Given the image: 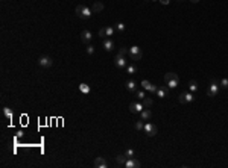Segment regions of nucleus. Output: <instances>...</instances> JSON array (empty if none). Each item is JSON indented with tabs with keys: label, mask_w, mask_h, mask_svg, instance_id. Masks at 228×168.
Masks as SVG:
<instances>
[{
	"label": "nucleus",
	"mask_w": 228,
	"mask_h": 168,
	"mask_svg": "<svg viewBox=\"0 0 228 168\" xmlns=\"http://www.w3.org/2000/svg\"><path fill=\"white\" fill-rule=\"evenodd\" d=\"M164 82H166V85H167V88L173 89V88H176L178 84H180V77H178V74H176V73L169 71V73H166V74H164Z\"/></svg>",
	"instance_id": "f257e3e1"
},
{
	"label": "nucleus",
	"mask_w": 228,
	"mask_h": 168,
	"mask_svg": "<svg viewBox=\"0 0 228 168\" xmlns=\"http://www.w3.org/2000/svg\"><path fill=\"white\" fill-rule=\"evenodd\" d=\"M91 8H88L85 5H78L76 6V15L79 17V18H82V20H88L90 17H91Z\"/></svg>",
	"instance_id": "f03ea898"
},
{
	"label": "nucleus",
	"mask_w": 228,
	"mask_h": 168,
	"mask_svg": "<svg viewBox=\"0 0 228 168\" xmlns=\"http://www.w3.org/2000/svg\"><path fill=\"white\" fill-rule=\"evenodd\" d=\"M219 89H221V85L219 82H216V80H212L210 82V86H208V89H207V96L208 97H216L217 94H219Z\"/></svg>",
	"instance_id": "7ed1b4c3"
},
{
	"label": "nucleus",
	"mask_w": 228,
	"mask_h": 168,
	"mask_svg": "<svg viewBox=\"0 0 228 168\" xmlns=\"http://www.w3.org/2000/svg\"><path fill=\"white\" fill-rule=\"evenodd\" d=\"M129 56H131L132 61H140V59H142V50H140V47L132 45V47L129 49Z\"/></svg>",
	"instance_id": "20e7f679"
},
{
	"label": "nucleus",
	"mask_w": 228,
	"mask_h": 168,
	"mask_svg": "<svg viewBox=\"0 0 228 168\" xmlns=\"http://www.w3.org/2000/svg\"><path fill=\"white\" fill-rule=\"evenodd\" d=\"M178 100H180V103H183V105L192 103V101L195 100V96H193V93H181L180 97H178Z\"/></svg>",
	"instance_id": "39448f33"
},
{
	"label": "nucleus",
	"mask_w": 228,
	"mask_h": 168,
	"mask_svg": "<svg viewBox=\"0 0 228 168\" xmlns=\"http://www.w3.org/2000/svg\"><path fill=\"white\" fill-rule=\"evenodd\" d=\"M158 132V129L155 124H152V123H146L144 124V133L148 135V136H155Z\"/></svg>",
	"instance_id": "423d86ee"
},
{
	"label": "nucleus",
	"mask_w": 228,
	"mask_h": 168,
	"mask_svg": "<svg viewBox=\"0 0 228 168\" xmlns=\"http://www.w3.org/2000/svg\"><path fill=\"white\" fill-rule=\"evenodd\" d=\"M38 64H40V67H43V68H49V67L53 65V61H52L50 56H41V58L38 59Z\"/></svg>",
	"instance_id": "0eeeda50"
},
{
	"label": "nucleus",
	"mask_w": 228,
	"mask_h": 168,
	"mask_svg": "<svg viewBox=\"0 0 228 168\" xmlns=\"http://www.w3.org/2000/svg\"><path fill=\"white\" fill-rule=\"evenodd\" d=\"M113 33H114V28H110V26H107V28H102L99 30V37L102 38V40L113 37Z\"/></svg>",
	"instance_id": "6e6552de"
},
{
	"label": "nucleus",
	"mask_w": 228,
	"mask_h": 168,
	"mask_svg": "<svg viewBox=\"0 0 228 168\" xmlns=\"http://www.w3.org/2000/svg\"><path fill=\"white\" fill-rule=\"evenodd\" d=\"M114 65H116L117 68H126V65H128V62H126V59H125V56H120V55H117V56H116V59H114Z\"/></svg>",
	"instance_id": "1a4fd4ad"
},
{
	"label": "nucleus",
	"mask_w": 228,
	"mask_h": 168,
	"mask_svg": "<svg viewBox=\"0 0 228 168\" xmlns=\"http://www.w3.org/2000/svg\"><path fill=\"white\" fill-rule=\"evenodd\" d=\"M126 168H140L142 167V162L135 157H131V159H126V164H125Z\"/></svg>",
	"instance_id": "9d476101"
},
{
	"label": "nucleus",
	"mask_w": 228,
	"mask_h": 168,
	"mask_svg": "<svg viewBox=\"0 0 228 168\" xmlns=\"http://www.w3.org/2000/svg\"><path fill=\"white\" fill-rule=\"evenodd\" d=\"M144 108H143V103H135V101H132L131 105H129V111L131 114H140Z\"/></svg>",
	"instance_id": "9b49d317"
},
{
	"label": "nucleus",
	"mask_w": 228,
	"mask_h": 168,
	"mask_svg": "<svg viewBox=\"0 0 228 168\" xmlns=\"http://www.w3.org/2000/svg\"><path fill=\"white\" fill-rule=\"evenodd\" d=\"M91 38H93V35H91V32H90V30L84 29V30L81 32V40H82L84 44H88V42L91 41Z\"/></svg>",
	"instance_id": "f8f14e48"
},
{
	"label": "nucleus",
	"mask_w": 228,
	"mask_h": 168,
	"mask_svg": "<svg viewBox=\"0 0 228 168\" xmlns=\"http://www.w3.org/2000/svg\"><path fill=\"white\" fill-rule=\"evenodd\" d=\"M142 85H143V89H148V91H149V93H152V94H155V93H157V86H155V85H152L149 80H143Z\"/></svg>",
	"instance_id": "ddd939ff"
},
{
	"label": "nucleus",
	"mask_w": 228,
	"mask_h": 168,
	"mask_svg": "<svg viewBox=\"0 0 228 168\" xmlns=\"http://www.w3.org/2000/svg\"><path fill=\"white\" fill-rule=\"evenodd\" d=\"M157 97L160 98H164V97H167L169 96V88L167 86H160V88H157Z\"/></svg>",
	"instance_id": "4468645a"
},
{
	"label": "nucleus",
	"mask_w": 228,
	"mask_h": 168,
	"mask_svg": "<svg viewBox=\"0 0 228 168\" xmlns=\"http://www.w3.org/2000/svg\"><path fill=\"white\" fill-rule=\"evenodd\" d=\"M114 47H116V45H114L113 40H110V38H105V40H103V49H105L107 52H113Z\"/></svg>",
	"instance_id": "2eb2a0df"
},
{
	"label": "nucleus",
	"mask_w": 228,
	"mask_h": 168,
	"mask_svg": "<svg viewBox=\"0 0 228 168\" xmlns=\"http://www.w3.org/2000/svg\"><path fill=\"white\" fill-rule=\"evenodd\" d=\"M102 11H103V3H100V2H94V3L91 5V12L98 14V12H102Z\"/></svg>",
	"instance_id": "dca6fc26"
},
{
	"label": "nucleus",
	"mask_w": 228,
	"mask_h": 168,
	"mask_svg": "<svg viewBox=\"0 0 228 168\" xmlns=\"http://www.w3.org/2000/svg\"><path fill=\"white\" fill-rule=\"evenodd\" d=\"M107 165H108V164H107V161H105V159H103V157H96V159H94V167L96 168H107Z\"/></svg>",
	"instance_id": "f3484780"
},
{
	"label": "nucleus",
	"mask_w": 228,
	"mask_h": 168,
	"mask_svg": "<svg viewBox=\"0 0 228 168\" xmlns=\"http://www.w3.org/2000/svg\"><path fill=\"white\" fill-rule=\"evenodd\" d=\"M140 115H142L143 121H148V120L152 118V111H151V109H143V111L140 112Z\"/></svg>",
	"instance_id": "a211bd4d"
},
{
	"label": "nucleus",
	"mask_w": 228,
	"mask_h": 168,
	"mask_svg": "<svg viewBox=\"0 0 228 168\" xmlns=\"http://www.w3.org/2000/svg\"><path fill=\"white\" fill-rule=\"evenodd\" d=\"M126 159H128V157H126L125 154H119V156L116 157V162H117V165H119V167H122V165H125V164H126Z\"/></svg>",
	"instance_id": "6ab92c4d"
},
{
	"label": "nucleus",
	"mask_w": 228,
	"mask_h": 168,
	"mask_svg": "<svg viewBox=\"0 0 228 168\" xmlns=\"http://www.w3.org/2000/svg\"><path fill=\"white\" fill-rule=\"evenodd\" d=\"M126 89L131 91V93H135V91H137V84H135L134 80H128V82H126Z\"/></svg>",
	"instance_id": "aec40b11"
},
{
	"label": "nucleus",
	"mask_w": 228,
	"mask_h": 168,
	"mask_svg": "<svg viewBox=\"0 0 228 168\" xmlns=\"http://www.w3.org/2000/svg\"><path fill=\"white\" fill-rule=\"evenodd\" d=\"M137 71H139L137 65H134V64H131V65H126V73H128V74H135Z\"/></svg>",
	"instance_id": "412c9836"
},
{
	"label": "nucleus",
	"mask_w": 228,
	"mask_h": 168,
	"mask_svg": "<svg viewBox=\"0 0 228 168\" xmlns=\"http://www.w3.org/2000/svg\"><path fill=\"white\" fill-rule=\"evenodd\" d=\"M189 89H190V93L198 91V82H196V80H190V82H189Z\"/></svg>",
	"instance_id": "4be33fe9"
},
{
	"label": "nucleus",
	"mask_w": 228,
	"mask_h": 168,
	"mask_svg": "<svg viewBox=\"0 0 228 168\" xmlns=\"http://www.w3.org/2000/svg\"><path fill=\"white\" fill-rule=\"evenodd\" d=\"M3 115L11 121V120H12V109H9V108H3Z\"/></svg>",
	"instance_id": "5701e85b"
},
{
	"label": "nucleus",
	"mask_w": 228,
	"mask_h": 168,
	"mask_svg": "<svg viewBox=\"0 0 228 168\" xmlns=\"http://www.w3.org/2000/svg\"><path fill=\"white\" fill-rule=\"evenodd\" d=\"M114 30H117V32H125V24L120 23V21H117V23L114 24Z\"/></svg>",
	"instance_id": "b1692460"
},
{
	"label": "nucleus",
	"mask_w": 228,
	"mask_h": 168,
	"mask_svg": "<svg viewBox=\"0 0 228 168\" xmlns=\"http://www.w3.org/2000/svg\"><path fill=\"white\" fill-rule=\"evenodd\" d=\"M152 103H154V101H152V98H149V97L143 98V106H144V108H151V106H152Z\"/></svg>",
	"instance_id": "393cba45"
},
{
	"label": "nucleus",
	"mask_w": 228,
	"mask_h": 168,
	"mask_svg": "<svg viewBox=\"0 0 228 168\" xmlns=\"http://www.w3.org/2000/svg\"><path fill=\"white\" fill-rule=\"evenodd\" d=\"M79 91H81V93H84V94H88V93H90V86L85 85V84H81V85H79Z\"/></svg>",
	"instance_id": "a878e982"
},
{
	"label": "nucleus",
	"mask_w": 228,
	"mask_h": 168,
	"mask_svg": "<svg viewBox=\"0 0 228 168\" xmlns=\"http://www.w3.org/2000/svg\"><path fill=\"white\" fill-rule=\"evenodd\" d=\"M125 156H126L128 159H131V157H135V152H134L132 149H128V150L125 152Z\"/></svg>",
	"instance_id": "bb28decb"
},
{
	"label": "nucleus",
	"mask_w": 228,
	"mask_h": 168,
	"mask_svg": "<svg viewBox=\"0 0 228 168\" xmlns=\"http://www.w3.org/2000/svg\"><path fill=\"white\" fill-rule=\"evenodd\" d=\"M135 129H137V130H143V129H144V123H143V120L135 121Z\"/></svg>",
	"instance_id": "cd10ccee"
},
{
	"label": "nucleus",
	"mask_w": 228,
	"mask_h": 168,
	"mask_svg": "<svg viewBox=\"0 0 228 168\" xmlns=\"http://www.w3.org/2000/svg\"><path fill=\"white\" fill-rule=\"evenodd\" d=\"M126 53H129V50L126 47H120V49H119V55L120 56H126Z\"/></svg>",
	"instance_id": "c85d7f7f"
},
{
	"label": "nucleus",
	"mask_w": 228,
	"mask_h": 168,
	"mask_svg": "<svg viewBox=\"0 0 228 168\" xmlns=\"http://www.w3.org/2000/svg\"><path fill=\"white\" fill-rule=\"evenodd\" d=\"M219 85H221V88H224V89H228V79H222V80L219 82Z\"/></svg>",
	"instance_id": "c756f323"
},
{
	"label": "nucleus",
	"mask_w": 228,
	"mask_h": 168,
	"mask_svg": "<svg viewBox=\"0 0 228 168\" xmlns=\"http://www.w3.org/2000/svg\"><path fill=\"white\" fill-rule=\"evenodd\" d=\"M135 94H137V98H139V100H143V98L146 97L144 91H135Z\"/></svg>",
	"instance_id": "7c9ffc66"
},
{
	"label": "nucleus",
	"mask_w": 228,
	"mask_h": 168,
	"mask_svg": "<svg viewBox=\"0 0 228 168\" xmlns=\"http://www.w3.org/2000/svg\"><path fill=\"white\" fill-rule=\"evenodd\" d=\"M87 53H88V55H93V53H94V47H93V45H88V47H87Z\"/></svg>",
	"instance_id": "2f4dec72"
},
{
	"label": "nucleus",
	"mask_w": 228,
	"mask_h": 168,
	"mask_svg": "<svg viewBox=\"0 0 228 168\" xmlns=\"http://www.w3.org/2000/svg\"><path fill=\"white\" fill-rule=\"evenodd\" d=\"M160 2H161L163 5H169V2H171V0H160Z\"/></svg>",
	"instance_id": "473e14b6"
},
{
	"label": "nucleus",
	"mask_w": 228,
	"mask_h": 168,
	"mask_svg": "<svg viewBox=\"0 0 228 168\" xmlns=\"http://www.w3.org/2000/svg\"><path fill=\"white\" fill-rule=\"evenodd\" d=\"M192 2H193V3H198V2H199V0H192Z\"/></svg>",
	"instance_id": "72a5a7b5"
},
{
	"label": "nucleus",
	"mask_w": 228,
	"mask_h": 168,
	"mask_svg": "<svg viewBox=\"0 0 228 168\" xmlns=\"http://www.w3.org/2000/svg\"><path fill=\"white\" fill-rule=\"evenodd\" d=\"M178 2H181V0H178Z\"/></svg>",
	"instance_id": "f704fd0d"
},
{
	"label": "nucleus",
	"mask_w": 228,
	"mask_h": 168,
	"mask_svg": "<svg viewBox=\"0 0 228 168\" xmlns=\"http://www.w3.org/2000/svg\"><path fill=\"white\" fill-rule=\"evenodd\" d=\"M154 2H155V0H154Z\"/></svg>",
	"instance_id": "c9c22d12"
}]
</instances>
